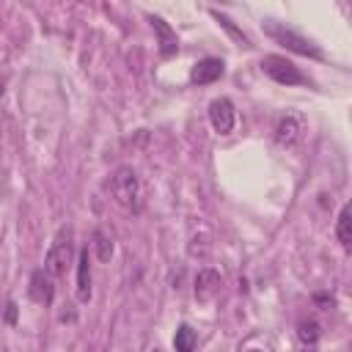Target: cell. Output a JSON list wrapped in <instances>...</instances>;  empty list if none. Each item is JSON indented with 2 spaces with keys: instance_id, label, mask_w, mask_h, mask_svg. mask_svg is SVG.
<instances>
[{
  "instance_id": "6da1fadb",
  "label": "cell",
  "mask_w": 352,
  "mask_h": 352,
  "mask_svg": "<svg viewBox=\"0 0 352 352\" xmlns=\"http://www.w3.org/2000/svg\"><path fill=\"white\" fill-rule=\"evenodd\" d=\"M110 195H113V201L118 206L140 212V206H143V187H140L138 170L129 168V165L116 168V173L110 176Z\"/></svg>"
},
{
  "instance_id": "8fae6325",
  "label": "cell",
  "mask_w": 352,
  "mask_h": 352,
  "mask_svg": "<svg viewBox=\"0 0 352 352\" xmlns=\"http://www.w3.org/2000/svg\"><path fill=\"white\" fill-rule=\"evenodd\" d=\"M77 300L88 302L91 300V256L88 248L77 253Z\"/></svg>"
},
{
  "instance_id": "e0dca14e",
  "label": "cell",
  "mask_w": 352,
  "mask_h": 352,
  "mask_svg": "<svg viewBox=\"0 0 352 352\" xmlns=\"http://www.w3.org/2000/svg\"><path fill=\"white\" fill-rule=\"evenodd\" d=\"M6 319L8 322H16V302H8L6 305Z\"/></svg>"
},
{
  "instance_id": "ac0fdd59",
  "label": "cell",
  "mask_w": 352,
  "mask_h": 352,
  "mask_svg": "<svg viewBox=\"0 0 352 352\" xmlns=\"http://www.w3.org/2000/svg\"><path fill=\"white\" fill-rule=\"evenodd\" d=\"M0 96H3V80H0Z\"/></svg>"
},
{
  "instance_id": "9c48e42d",
  "label": "cell",
  "mask_w": 352,
  "mask_h": 352,
  "mask_svg": "<svg viewBox=\"0 0 352 352\" xmlns=\"http://www.w3.org/2000/svg\"><path fill=\"white\" fill-rule=\"evenodd\" d=\"M223 74H226V63H223L220 58H204V60H198V63L190 69V80H192L195 85H209V82L220 80Z\"/></svg>"
},
{
  "instance_id": "277c9868",
  "label": "cell",
  "mask_w": 352,
  "mask_h": 352,
  "mask_svg": "<svg viewBox=\"0 0 352 352\" xmlns=\"http://www.w3.org/2000/svg\"><path fill=\"white\" fill-rule=\"evenodd\" d=\"M258 66L270 80H275L280 85H308V77L283 55H264Z\"/></svg>"
},
{
  "instance_id": "9a60e30c",
  "label": "cell",
  "mask_w": 352,
  "mask_h": 352,
  "mask_svg": "<svg viewBox=\"0 0 352 352\" xmlns=\"http://www.w3.org/2000/svg\"><path fill=\"white\" fill-rule=\"evenodd\" d=\"M173 346H176L179 352H192V349H195V333H192L190 324H182V327L176 330V336H173Z\"/></svg>"
},
{
  "instance_id": "7c38bea8",
  "label": "cell",
  "mask_w": 352,
  "mask_h": 352,
  "mask_svg": "<svg viewBox=\"0 0 352 352\" xmlns=\"http://www.w3.org/2000/svg\"><path fill=\"white\" fill-rule=\"evenodd\" d=\"M209 14H212V19H214V22H217V25H220V28H223V30H226V33H228L239 47H245V50H250V47H253V44H250V38L242 33V28H236V25H234V19H228L226 14H220V11H214V8H212Z\"/></svg>"
},
{
  "instance_id": "5b68a950",
  "label": "cell",
  "mask_w": 352,
  "mask_h": 352,
  "mask_svg": "<svg viewBox=\"0 0 352 352\" xmlns=\"http://www.w3.org/2000/svg\"><path fill=\"white\" fill-rule=\"evenodd\" d=\"M234 121H236V113H234L231 99L217 96V99L209 102V124L217 135H228L234 129Z\"/></svg>"
},
{
  "instance_id": "8992f818",
  "label": "cell",
  "mask_w": 352,
  "mask_h": 352,
  "mask_svg": "<svg viewBox=\"0 0 352 352\" xmlns=\"http://www.w3.org/2000/svg\"><path fill=\"white\" fill-rule=\"evenodd\" d=\"M28 297L38 305H50L52 297H55V278L41 267V270H33L30 272V280H28Z\"/></svg>"
},
{
  "instance_id": "ba28073f",
  "label": "cell",
  "mask_w": 352,
  "mask_h": 352,
  "mask_svg": "<svg viewBox=\"0 0 352 352\" xmlns=\"http://www.w3.org/2000/svg\"><path fill=\"white\" fill-rule=\"evenodd\" d=\"M148 22H151V28H154V33H157L160 55H162V58H173V55L179 52V36H176V30H173L162 16H154V14H148Z\"/></svg>"
},
{
  "instance_id": "3957f363",
  "label": "cell",
  "mask_w": 352,
  "mask_h": 352,
  "mask_svg": "<svg viewBox=\"0 0 352 352\" xmlns=\"http://www.w3.org/2000/svg\"><path fill=\"white\" fill-rule=\"evenodd\" d=\"M72 261H74V234L66 226V228H60L55 234V239H52V245H50V250L44 256V270L52 278H63L66 270L72 267Z\"/></svg>"
},
{
  "instance_id": "52a82bcc",
  "label": "cell",
  "mask_w": 352,
  "mask_h": 352,
  "mask_svg": "<svg viewBox=\"0 0 352 352\" xmlns=\"http://www.w3.org/2000/svg\"><path fill=\"white\" fill-rule=\"evenodd\" d=\"M302 132H305V124L300 116H283L275 124V143L280 148H294L302 140Z\"/></svg>"
},
{
  "instance_id": "5bb4252c",
  "label": "cell",
  "mask_w": 352,
  "mask_h": 352,
  "mask_svg": "<svg viewBox=\"0 0 352 352\" xmlns=\"http://www.w3.org/2000/svg\"><path fill=\"white\" fill-rule=\"evenodd\" d=\"M94 250H96V258L99 261H110V256H113V239L102 228L94 231Z\"/></svg>"
},
{
  "instance_id": "7a4b0ae2",
  "label": "cell",
  "mask_w": 352,
  "mask_h": 352,
  "mask_svg": "<svg viewBox=\"0 0 352 352\" xmlns=\"http://www.w3.org/2000/svg\"><path fill=\"white\" fill-rule=\"evenodd\" d=\"M264 33L275 41V44H280V47H286L289 52H297V55H305V58H314V60H322L324 55H322V50L311 41V38H305L302 33H297V30H292V28H286L283 22H275V19H264Z\"/></svg>"
},
{
  "instance_id": "d6986e66",
  "label": "cell",
  "mask_w": 352,
  "mask_h": 352,
  "mask_svg": "<svg viewBox=\"0 0 352 352\" xmlns=\"http://www.w3.org/2000/svg\"><path fill=\"white\" fill-rule=\"evenodd\" d=\"M80 3H94V0H80Z\"/></svg>"
},
{
  "instance_id": "30bf717a",
  "label": "cell",
  "mask_w": 352,
  "mask_h": 352,
  "mask_svg": "<svg viewBox=\"0 0 352 352\" xmlns=\"http://www.w3.org/2000/svg\"><path fill=\"white\" fill-rule=\"evenodd\" d=\"M217 289H220V272L212 270V267L198 270V275H195V297L201 302H209L217 294Z\"/></svg>"
},
{
  "instance_id": "2e32d148",
  "label": "cell",
  "mask_w": 352,
  "mask_h": 352,
  "mask_svg": "<svg viewBox=\"0 0 352 352\" xmlns=\"http://www.w3.org/2000/svg\"><path fill=\"white\" fill-rule=\"evenodd\" d=\"M297 338H300V344H305V346H316V341H319V324H316L314 319L300 322V327H297Z\"/></svg>"
},
{
  "instance_id": "4fadbf2b",
  "label": "cell",
  "mask_w": 352,
  "mask_h": 352,
  "mask_svg": "<svg viewBox=\"0 0 352 352\" xmlns=\"http://www.w3.org/2000/svg\"><path fill=\"white\" fill-rule=\"evenodd\" d=\"M336 236H338L341 248L349 250V245H352V212H349V206H341V212H338V220H336Z\"/></svg>"
}]
</instances>
